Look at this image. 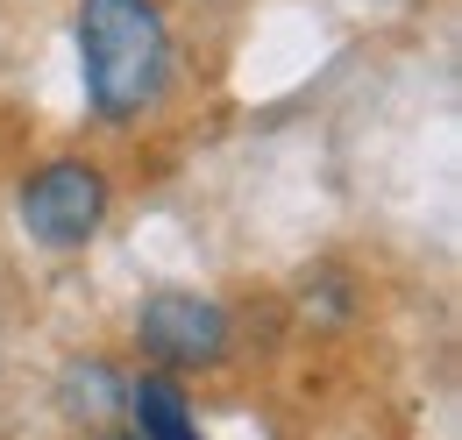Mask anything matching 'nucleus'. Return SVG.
<instances>
[{
  "label": "nucleus",
  "instance_id": "obj_5",
  "mask_svg": "<svg viewBox=\"0 0 462 440\" xmlns=\"http://www.w3.org/2000/svg\"><path fill=\"white\" fill-rule=\"evenodd\" d=\"M128 398V377H121L107 355H71L58 370V412L79 419V426H107Z\"/></svg>",
  "mask_w": 462,
  "mask_h": 440
},
{
  "label": "nucleus",
  "instance_id": "obj_1",
  "mask_svg": "<svg viewBox=\"0 0 462 440\" xmlns=\"http://www.w3.org/2000/svg\"><path fill=\"white\" fill-rule=\"evenodd\" d=\"M79 43V86L100 128H135L164 107L178 78V36L164 0H79L71 22Z\"/></svg>",
  "mask_w": 462,
  "mask_h": 440
},
{
  "label": "nucleus",
  "instance_id": "obj_6",
  "mask_svg": "<svg viewBox=\"0 0 462 440\" xmlns=\"http://www.w3.org/2000/svg\"><path fill=\"white\" fill-rule=\"evenodd\" d=\"M86 440H143V434H135V426H93Z\"/></svg>",
  "mask_w": 462,
  "mask_h": 440
},
{
  "label": "nucleus",
  "instance_id": "obj_2",
  "mask_svg": "<svg viewBox=\"0 0 462 440\" xmlns=\"http://www.w3.org/2000/svg\"><path fill=\"white\" fill-rule=\"evenodd\" d=\"M14 214H22V234L36 249L71 256V249H86L107 227V214H115V178L93 164V157H43V164L22 178Z\"/></svg>",
  "mask_w": 462,
  "mask_h": 440
},
{
  "label": "nucleus",
  "instance_id": "obj_3",
  "mask_svg": "<svg viewBox=\"0 0 462 440\" xmlns=\"http://www.w3.org/2000/svg\"><path fill=\"white\" fill-rule=\"evenodd\" d=\"M135 348L171 370V377H192V370H221L235 355V313L214 298V291H185V284H164L135 306Z\"/></svg>",
  "mask_w": 462,
  "mask_h": 440
},
{
  "label": "nucleus",
  "instance_id": "obj_4",
  "mask_svg": "<svg viewBox=\"0 0 462 440\" xmlns=\"http://www.w3.org/2000/svg\"><path fill=\"white\" fill-rule=\"evenodd\" d=\"M121 412H128V426H135L143 440H207V434H199V412H192V398H185V384H178L171 370H143V377H128Z\"/></svg>",
  "mask_w": 462,
  "mask_h": 440
}]
</instances>
